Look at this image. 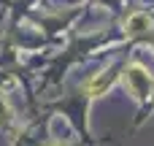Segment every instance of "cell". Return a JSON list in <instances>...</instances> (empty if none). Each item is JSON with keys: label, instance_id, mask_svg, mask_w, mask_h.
Returning a JSON list of instances; mask_svg holds the SVG:
<instances>
[{"label": "cell", "instance_id": "3957f363", "mask_svg": "<svg viewBox=\"0 0 154 146\" xmlns=\"http://www.w3.org/2000/svg\"><path fill=\"white\" fill-rule=\"evenodd\" d=\"M143 24H149V19H146L143 14H135V16H130V19H127V30H130V33H141V27H143Z\"/></svg>", "mask_w": 154, "mask_h": 146}, {"label": "cell", "instance_id": "7a4b0ae2", "mask_svg": "<svg viewBox=\"0 0 154 146\" xmlns=\"http://www.w3.org/2000/svg\"><path fill=\"white\" fill-rule=\"evenodd\" d=\"M114 79H116V73H97L95 79H89L87 92H89L92 98H97V95H103V89H108V87L114 84Z\"/></svg>", "mask_w": 154, "mask_h": 146}, {"label": "cell", "instance_id": "6da1fadb", "mask_svg": "<svg viewBox=\"0 0 154 146\" xmlns=\"http://www.w3.org/2000/svg\"><path fill=\"white\" fill-rule=\"evenodd\" d=\"M127 84H130V89H133V95L135 98H149V92H152V79H149V73L141 68V65H133V68H127Z\"/></svg>", "mask_w": 154, "mask_h": 146}]
</instances>
